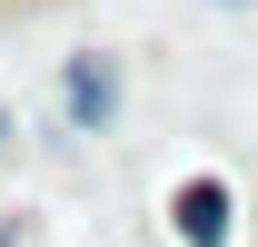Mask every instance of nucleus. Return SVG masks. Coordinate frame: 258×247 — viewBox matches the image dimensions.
Here are the masks:
<instances>
[{"label": "nucleus", "mask_w": 258, "mask_h": 247, "mask_svg": "<svg viewBox=\"0 0 258 247\" xmlns=\"http://www.w3.org/2000/svg\"><path fill=\"white\" fill-rule=\"evenodd\" d=\"M169 217H179V237L189 247H228V178H179V198H169Z\"/></svg>", "instance_id": "1"}, {"label": "nucleus", "mask_w": 258, "mask_h": 247, "mask_svg": "<svg viewBox=\"0 0 258 247\" xmlns=\"http://www.w3.org/2000/svg\"><path fill=\"white\" fill-rule=\"evenodd\" d=\"M60 99H70V129H109V119H119V69H109V60H70Z\"/></svg>", "instance_id": "2"}, {"label": "nucleus", "mask_w": 258, "mask_h": 247, "mask_svg": "<svg viewBox=\"0 0 258 247\" xmlns=\"http://www.w3.org/2000/svg\"><path fill=\"white\" fill-rule=\"evenodd\" d=\"M10 129H20V119H10V109H0V149H10Z\"/></svg>", "instance_id": "3"}]
</instances>
